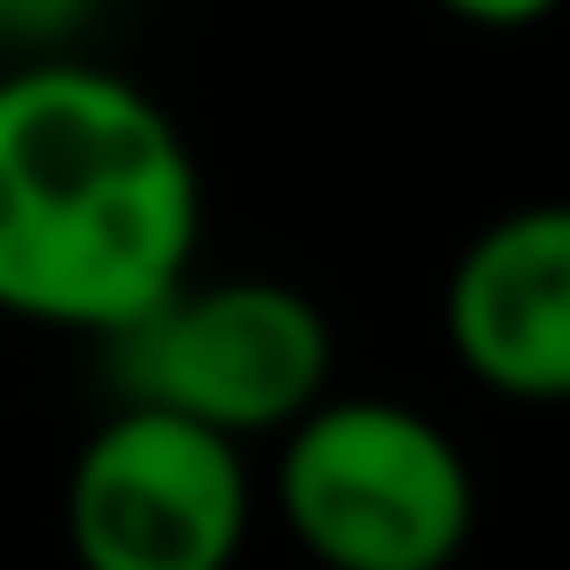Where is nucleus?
Instances as JSON below:
<instances>
[{
    "mask_svg": "<svg viewBox=\"0 0 570 570\" xmlns=\"http://www.w3.org/2000/svg\"><path fill=\"white\" fill-rule=\"evenodd\" d=\"M204 250V173L173 110L102 63L0 79V313L118 336Z\"/></svg>",
    "mask_w": 570,
    "mask_h": 570,
    "instance_id": "obj_1",
    "label": "nucleus"
},
{
    "mask_svg": "<svg viewBox=\"0 0 570 570\" xmlns=\"http://www.w3.org/2000/svg\"><path fill=\"white\" fill-rule=\"evenodd\" d=\"M274 508L321 570H453L476 476L406 399H313L274 453Z\"/></svg>",
    "mask_w": 570,
    "mask_h": 570,
    "instance_id": "obj_2",
    "label": "nucleus"
},
{
    "mask_svg": "<svg viewBox=\"0 0 570 570\" xmlns=\"http://www.w3.org/2000/svg\"><path fill=\"white\" fill-rule=\"evenodd\" d=\"M102 344L118 399L188 414L235 445L282 438L313 399H328L336 375L328 313L274 274H227V282L180 274L149 313H134Z\"/></svg>",
    "mask_w": 570,
    "mask_h": 570,
    "instance_id": "obj_3",
    "label": "nucleus"
},
{
    "mask_svg": "<svg viewBox=\"0 0 570 570\" xmlns=\"http://www.w3.org/2000/svg\"><path fill=\"white\" fill-rule=\"evenodd\" d=\"M63 539L79 570H235L250 539V461L188 414L118 399L71 453Z\"/></svg>",
    "mask_w": 570,
    "mask_h": 570,
    "instance_id": "obj_4",
    "label": "nucleus"
},
{
    "mask_svg": "<svg viewBox=\"0 0 570 570\" xmlns=\"http://www.w3.org/2000/svg\"><path fill=\"white\" fill-rule=\"evenodd\" d=\"M453 360L515 406L570 399V212L523 204L500 212L445 282Z\"/></svg>",
    "mask_w": 570,
    "mask_h": 570,
    "instance_id": "obj_5",
    "label": "nucleus"
},
{
    "mask_svg": "<svg viewBox=\"0 0 570 570\" xmlns=\"http://www.w3.org/2000/svg\"><path fill=\"white\" fill-rule=\"evenodd\" d=\"M430 9L469 24V32H531V24H547L562 9V0H430Z\"/></svg>",
    "mask_w": 570,
    "mask_h": 570,
    "instance_id": "obj_6",
    "label": "nucleus"
},
{
    "mask_svg": "<svg viewBox=\"0 0 570 570\" xmlns=\"http://www.w3.org/2000/svg\"><path fill=\"white\" fill-rule=\"evenodd\" d=\"M79 17H87V0H0V32H24V40H48Z\"/></svg>",
    "mask_w": 570,
    "mask_h": 570,
    "instance_id": "obj_7",
    "label": "nucleus"
}]
</instances>
